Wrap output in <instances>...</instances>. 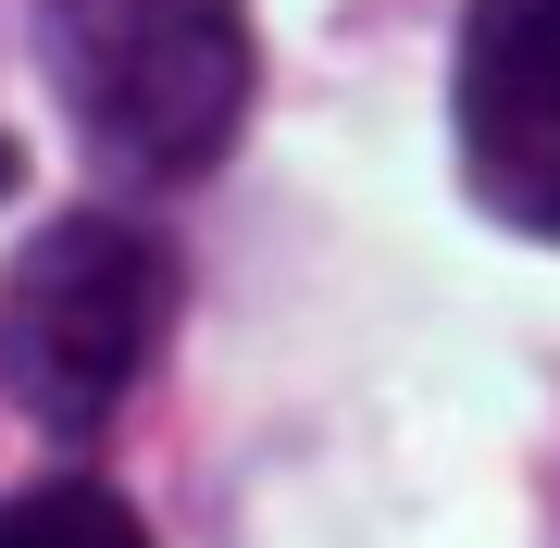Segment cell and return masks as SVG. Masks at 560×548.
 Returning <instances> with one entry per match:
<instances>
[{
	"mask_svg": "<svg viewBox=\"0 0 560 548\" xmlns=\"http://www.w3.org/2000/svg\"><path fill=\"white\" fill-rule=\"evenodd\" d=\"M38 62L125 187H187L249 125V13L237 0H38Z\"/></svg>",
	"mask_w": 560,
	"mask_h": 548,
	"instance_id": "6da1fadb",
	"label": "cell"
},
{
	"mask_svg": "<svg viewBox=\"0 0 560 548\" xmlns=\"http://www.w3.org/2000/svg\"><path fill=\"white\" fill-rule=\"evenodd\" d=\"M175 249L138 212H62L0 275V399L38 436H101L175 337Z\"/></svg>",
	"mask_w": 560,
	"mask_h": 548,
	"instance_id": "7a4b0ae2",
	"label": "cell"
},
{
	"mask_svg": "<svg viewBox=\"0 0 560 548\" xmlns=\"http://www.w3.org/2000/svg\"><path fill=\"white\" fill-rule=\"evenodd\" d=\"M460 175L474 200L560 249V0H474L460 13Z\"/></svg>",
	"mask_w": 560,
	"mask_h": 548,
	"instance_id": "3957f363",
	"label": "cell"
},
{
	"mask_svg": "<svg viewBox=\"0 0 560 548\" xmlns=\"http://www.w3.org/2000/svg\"><path fill=\"white\" fill-rule=\"evenodd\" d=\"M0 548H150V524L113 487H88V474H50V487L0 499Z\"/></svg>",
	"mask_w": 560,
	"mask_h": 548,
	"instance_id": "277c9868",
	"label": "cell"
},
{
	"mask_svg": "<svg viewBox=\"0 0 560 548\" xmlns=\"http://www.w3.org/2000/svg\"><path fill=\"white\" fill-rule=\"evenodd\" d=\"M13 175H25V150H13V138H0V187H13Z\"/></svg>",
	"mask_w": 560,
	"mask_h": 548,
	"instance_id": "5b68a950",
	"label": "cell"
}]
</instances>
